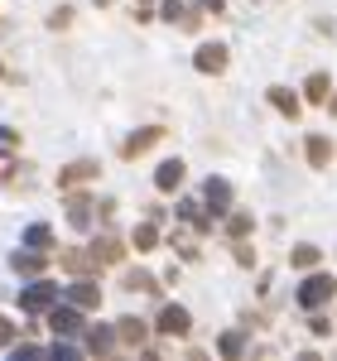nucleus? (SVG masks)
<instances>
[{
    "instance_id": "obj_1",
    "label": "nucleus",
    "mask_w": 337,
    "mask_h": 361,
    "mask_svg": "<svg viewBox=\"0 0 337 361\" xmlns=\"http://www.w3.org/2000/svg\"><path fill=\"white\" fill-rule=\"evenodd\" d=\"M333 294H337V279L333 275H309L304 284H299V308H309V313H313V308L328 304Z\"/></svg>"
},
{
    "instance_id": "obj_2",
    "label": "nucleus",
    "mask_w": 337,
    "mask_h": 361,
    "mask_svg": "<svg viewBox=\"0 0 337 361\" xmlns=\"http://www.w3.org/2000/svg\"><path fill=\"white\" fill-rule=\"evenodd\" d=\"M49 328H54L58 337H73V333H82V308L78 304H49Z\"/></svg>"
},
{
    "instance_id": "obj_3",
    "label": "nucleus",
    "mask_w": 337,
    "mask_h": 361,
    "mask_svg": "<svg viewBox=\"0 0 337 361\" xmlns=\"http://www.w3.org/2000/svg\"><path fill=\"white\" fill-rule=\"evenodd\" d=\"M63 207H68V222L78 226V231H87L92 217H97V202L87 193H78V188H63Z\"/></svg>"
},
{
    "instance_id": "obj_4",
    "label": "nucleus",
    "mask_w": 337,
    "mask_h": 361,
    "mask_svg": "<svg viewBox=\"0 0 337 361\" xmlns=\"http://www.w3.org/2000/svg\"><path fill=\"white\" fill-rule=\"evenodd\" d=\"M202 202H207V217H212V222L226 217V212H231V183H226V178H207V183H202Z\"/></svg>"
},
{
    "instance_id": "obj_5",
    "label": "nucleus",
    "mask_w": 337,
    "mask_h": 361,
    "mask_svg": "<svg viewBox=\"0 0 337 361\" xmlns=\"http://www.w3.org/2000/svg\"><path fill=\"white\" fill-rule=\"evenodd\" d=\"M154 328H159L164 337H188V333H193V318H188V308L164 304V308H159V318H154Z\"/></svg>"
},
{
    "instance_id": "obj_6",
    "label": "nucleus",
    "mask_w": 337,
    "mask_h": 361,
    "mask_svg": "<svg viewBox=\"0 0 337 361\" xmlns=\"http://www.w3.org/2000/svg\"><path fill=\"white\" fill-rule=\"evenodd\" d=\"M92 178H102L97 159H73L68 169H58V188H78V183H92Z\"/></svg>"
},
{
    "instance_id": "obj_7",
    "label": "nucleus",
    "mask_w": 337,
    "mask_h": 361,
    "mask_svg": "<svg viewBox=\"0 0 337 361\" xmlns=\"http://www.w3.org/2000/svg\"><path fill=\"white\" fill-rule=\"evenodd\" d=\"M54 299H58V284H49V279H39V284L20 289V308H25V313H44Z\"/></svg>"
},
{
    "instance_id": "obj_8",
    "label": "nucleus",
    "mask_w": 337,
    "mask_h": 361,
    "mask_svg": "<svg viewBox=\"0 0 337 361\" xmlns=\"http://www.w3.org/2000/svg\"><path fill=\"white\" fill-rule=\"evenodd\" d=\"M68 304H78L82 313H87V308H102V284H97L92 275L73 279V284H68Z\"/></svg>"
},
{
    "instance_id": "obj_9",
    "label": "nucleus",
    "mask_w": 337,
    "mask_h": 361,
    "mask_svg": "<svg viewBox=\"0 0 337 361\" xmlns=\"http://www.w3.org/2000/svg\"><path fill=\"white\" fill-rule=\"evenodd\" d=\"M159 140H164V126H145V130H135V135L121 145V154H125V159H140L145 149H154Z\"/></svg>"
},
{
    "instance_id": "obj_10",
    "label": "nucleus",
    "mask_w": 337,
    "mask_h": 361,
    "mask_svg": "<svg viewBox=\"0 0 337 361\" xmlns=\"http://www.w3.org/2000/svg\"><path fill=\"white\" fill-rule=\"evenodd\" d=\"M183 178H188L183 159H164V164L154 169V188H159V193H178V188H183Z\"/></svg>"
},
{
    "instance_id": "obj_11",
    "label": "nucleus",
    "mask_w": 337,
    "mask_h": 361,
    "mask_svg": "<svg viewBox=\"0 0 337 361\" xmlns=\"http://www.w3.org/2000/svg\"><path fill=\"white\" fill-rule=\"evenodd\" d=\"M92 260H97V265H121V260H125V241L111 236V231L97 236V241H92Z\"/></svg>"
},
{
    "instance_id": "obj_12",
    "label": "nucleus",
    "mask_w": 337,
    "mask_h": 361,
    "mask_svg": "<svg viewBox=\"0 0 337 361\" xmlns=\"http://www.w3.org/2000/svg\"><path fill=\"white\" fill-rule=\"evenodd\" d=\"M193 68H197V73H207V78L226 73V49H222V44H202V49L193 54Z\"/></svg>"
},
{
    "instance_id": "obj_13",
    "label": "nucleus",
    "mask_w": 337,
    "mask_h": 361,
    "mask_svg": "<svg viewBox=\"0 0 337 361\" xmlns=\"http://www.w3.org/2000/svg\"><path fill=\"white\" fill-rule=\"evenodd\" d=\"M265 97H270V106H275L280 116H289V121H299V111H304V102H299V97H294L289 87H270Z\"/></svg>"
},
{
    "instance_id": "obj_14",
    "label": "nucleus",
    "mask_w": 337,
    "mask_h": 361,
    "mask_svg": "<svg viewBox=\"0 0 337 361\" xmlns=\"http://www.w3.org/2000/svg\"><path fill=\"white\" fill-rule=\"evenodd\" d=\"M145 337H149V323H140V318L116 323V342H125V347H145Z\"/></svg>"
},
{
    "instance_id": "obj_15",
    "label": "nucleus",
    "mask_w": 337,
    "mask_h": 361,
    "mask_svg": "<svg viewBox=\"0 0 337 361\" xmlns=\"http://www.w3.org/2000/svg\"><path fill=\"white\" fill-rule=\"evenodd\" d=\"M154 246H159V226L154 222H135V231H130V250L145 255V250H154Z\"/></svg>"
},
{
    "instance_id": "obj_16",
    "label": "nucleus",
    "mask_w": 337,
    "mask_h": 361,
    "mask_svg": "<svg viewBox=\"0 0 337 361\" xmlns=\"http://www.w3.org/2000/svg\"><path fill=\"white\" fill-rule=\"evenodd\" d=\"M116 347V328H106V323H97L92 333H87V352H97V357H106Z\"/></svg>"
},
{
    "instance_id": "obj_17",
    "label": "nucleus",
    "mask_w": 337,
    "mask_h": 361,
    "mask_svg": "<svg viewBox=\"0 0 337 361\" xmlns=\"http://www.w3.org/2000/svg\"><path fill=\"white\" fill-rule=\"evenodd\" d=\"M25 246H29V250H44V255H49V250H54V226H49V222H34V226L25 231Z\"/></svg>"
},
{
    "instance_id": "obj_18",
    "label": "nucleus",
    "mask_w": 337,
    "mask_h": 361,
    "mask_svg": "<svg viewBox=\"0 0 337 361\" xmlns=\"http://www.w3.org/2000/svg\"><path fill=\"white\" fill-rule=\"evenodd\" d=\"M63 270H73V275H92V270H102V265L92 260V250H63Z\"/></svg>"
},
{
    "instance_id": "obj_19",
    "label": "nucleus",
    "mask_w": 337,
    "mask_h": 361,
    "mask_svg": "<svg viewBox=\"0 0 337 361\" xmlns=\"http://www.w3.org/2000/svg\"><path fill=\"white\" fill-rule=\"evenodd\" d=\"M309 164L313 169L333 164V140H328V135H309Z\"/></svg>"
},
{
    "instance_id": "obj_20",
    "label": "nucleus",
    "mask_w": 337,
    "mask_h": 361,
    "mask_svg": "<svg viewBox=\"0 0 337 361\" xmlns=\"http://www.w3.org/2000/svg\"><path fill=\"white\" fill-rule=\"evenodd\" d=\"M328 92H333V78H328V73H313L309 82H304V102H318V106H323Z\"/></svg>"
},
{
    "instance_id": "obj_21",
    "label": "nucleus",
    "mask_w": 337,
    "mask_h": 361,
    "mask_svg": "<svg viewBox=\"0 0 337 361\" xmlns=\"http://www.w3.org/2000/svg\"><path fill=\"white\" fill-rule=\"evenodd\" d=\"M10 265H15L20 275H39V270H44V250H15Z\"/></svg>"
},
{
    "instance_id": "obj_22",
    "label": "nucleus",
    "mask_w": 337,
    "mask_h": 361,
    "mask_svg": "<svg viewBox=\"0 0 337 361\" xmlns=\"http://www.w3.org/2000/svg\"><path fill=\"white\" fill-rule=\"evenodd\" d=\"M318 260H323L318 246H294L289 250V265H294V270H318Z\"/></svg>"
},
{
    "instance_id": "obj_23",
    "label": "nucleus",
    "mask_w": 337,
    "mask_h": 361,
    "mask_svg": "<svg viewBox=\"0 0 337 361\" xmlns=\"http://www.w3.org/2000/svg\"><path fill=\"white\" fill-rule=\"evenodd\" d=\"M121 284H125L130 294H154V289H159V279H154V275H145V270H130V275L121 279Z\"/></svg>"
},
{
    "instance_id": "obj_24",
    "label": "nucleus",
    "mask_w": 337,
    "mask_h": 361,
    "mask_svg": "<svg viewBox=\"0 0 337 361\" xmlns=\"http://www.w3.org/2000/svg\"><path fill=\"white\" fill-rule=\"evenodd\" d=\"M197 207H202V202H178V217H183V222H193L197 231H212V217H207V212H197Z\"/></svg>"
},
{
    "instance_id": "obj_25",
    "label": "nucleus",
    "mask_w": 337,
    "mask_h": 361,
    "mask_svg": "<svg viewBox=\"0 0 337 361\" xmlns=\"http://www.w3.org/2000/svg\"><path fill=\"white\" fill-rule=\"evenodd\" d=\"M217 352H222V357H241V352H246V337L241 333H222L217 337Z\"/></svg>"
},
{
    "instance_id": "obj_26",
    "label": "nucleus",
    "mask_w": 337,
    "mask_h": 361,
    "mask_svg": "<svg viewBox=\"0 0 337 361\" xmlns=\"http://www.w3.org/2000/svg\"><path fill=\"white\" fill-rule=\"evenodd\" d=\"M251 226H255L251 212H231V217H226V231H231V236H251Z\"/></svg>"
},
{
    "instance_id": "obj_27",
    "label": "nucleus",
    "mask_w": 337,
    "mask_h": 361,
    "mask_svg": "<svg viewBox=\"0 0 337 361\" xmlns=\"http://www.w3.org/2000/svg\"><path fill=\"white\" fill-rule=\"evenodd\" d=\"M159 15H164L168 25H178L183 20V0H159Z\"/></svg>"
},
{
    "instance_id": "obj_28",
    "label": "nucleus",
    "mask_w": 337,
    "mask_h": 361,
    "mask_svg": "<svg viewBox=\"0 0 337 361\" xmlns=\"http://www.w3.org/2000/svg\"><path fill=\"white\" fill-rule=\"evenodd\" d=\"M309 333H313V337H328V333H333V323H328V318H323L318 308L309 313Z\"/></svg>"
},
{
    "instance_id": "obj_29",
    "label": "nucleus",
    "mask_w": 337,
    "mask_h": 361,
    "mask_svg": "<svg viewBox=\"0 0 337 361\" xmlns=\"http://www.w3.org/2000/svg\"><path fill=\"white\" fill-rule=\"evenodd\" d=\"M73 25V10H68V5H58L54 15H49V29H68Z\"/></svg>"
},
{
    "instance_id": "obj_30",
    "label": "nucleus",
    "mask_w": 337,
    "mask_h": 361,
    "mask_svg": "<svg viewBox=\"0 0 337 361\" xmlns=\"http://www.w3.org/2000/svg\"><path fill=\"white\" fill-rule=\"evenodd\" d=\"M236 260H241V265H255V250L246 246V236H236Z\"/></svg>"
},
{
    "instance_id": "obj_31",
    "label": "nucleus",
    "mask_w": 337,
    "mask_h": 361,
    "mask_svg": "<svg viewBox=\"0 0 337 361\" xmlns=\"http://www.w3.org/2000/svg\"><path fill=\"white\" fill-rule=\"evenodd\" d=\"M0 347H15V323L10 318H0Z\"/></svg>"
},
{
    "instance_id": "obj_32",
    "label": "nucleus",
    "mask_w": 337,
    "mask_h": 361,
    "mask_svg": "<svg viewBox=\"0 0 337 361\" xmlns=\"http://www.w3.org/2000/svg\"><path fill=\"white\" fill-rule=\"evenodd\" d=\"M202 15H226V0H197Z\"/></svg>"
},
{
    "instance_id": "obj_33",
    "label": "nucleus",
    "mask_w": 337,
    "mask_h": 361,
    "mask_svg": "<svg viewBox=\"0 0 337 361\" xmlns=\"http://www.w3.org/2000/svg\"><path fill=\"white\" fill-rule=\"evenodd\" d=\"M15 145H20V135H15L10 126H0V149H15Z\"/></svg>"
},
{
    "instance_id": "obj_34",
    "label": "nucleus",
    "mask_w": 337,
    "mask_h": 361,
    "mask_svg": "<svg viewBox=\"0 0 337 361\" xmlns=\"http://www.w3.org/2000/svg\"><path fill=\"white\" fill-rule=\"evenodd\" d=\"M49 352H54V357H63V361H73V357H78V352H73V347H68L63 337H58V342H54V347H49Z\"/></svg>"
},
{
    "instance_id": "obj_35",
    "label": "nucleus",
    "mask_w": 337,
    "mask_h": 361,
    "mask_svg": "<svg viewBox=\"0 0 337 361\" xmlns=\"http://www.w3.org/2000/svg\"><path fill=\"white\" fill-rule=\"evenodd\" d=\"M328 106H333V116H337V97H333V92H328Z\"/></svg>"
},
{
    "instance_id": "obj_36",
    "label": "nucleus",
    "mask_w": 337,
    "mask_h": 361,
    "mask_svg": "<svg viewBox=\"0 0 337 361\" xmlns=\"http://www.w3.org/2000/svg\"><path fill=\"white\" fill-rule=\"evenodd\" d=\"M97 5H111V0H97Z\"/></svg>"
},
{
    "instance_id": "obj_37",
    "label": "nucleus",
    "mask_w": 337,
    "mask_h": 361,
    "mask_svg": "<svg viewBox=\"0 0 337 361\" xmlns=\"http://www.w3.org/2000/svg\"><path fill=\"white\" fill-rule=\"evenodd\" d=\"M0 73H5V68H0Z\"/></svg>"
}]
</instances>
